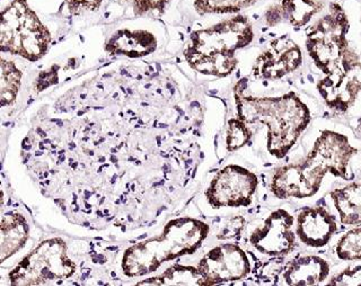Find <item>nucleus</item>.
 <instances>
[{"label":"nucleus","instance_id":"obj_1","mask_svg":"<svg viewBox=\"0 0 361 286\" xmlns=\"http://www.w3.org/2000/svg\"><path fill=\"white\" fill-rule=\"evenodd\" d=\"M357 152L358 149L350 144L348 137L325 130L314 143L307 157L299 163L276 169L271 178V192L279 199L314 197L326 174L349 180L348 166Z\"/></svg>","mask_w":361,"mask_h":286},{"label":"nucleus","instance_id":"obj_2","mask_svg":"<svg viewBox=\"0 0 361 286\" xmlns=\"http://www.w3.org/2000/svg\"><path fill=\"white\" fill-rule=\"evenodd\" d=\"M238 118L267 128V149L276 159L290 151L312 121L310 108L293 92L279 97L236 94Z\"/></svg>","mask_w":361,"mask_h":286},{"label":"nucleus","instance_id":"obj_3","mask_svg":"<svg viewBox=\"0 0 361 286\" xmlns=\"http://www.w3.org/2000/svg\"><path fill=\"white\" fill-rule=\"evenodd\" d=\"M253 26L247 17H231L212 27L193 32L184 51L186 61L195 71L224 78L238 65L236 51L251 44Z\"/></svg>","mask_w":361,"mask_h":286},{"label":"nucleus","instance_id":"obj_4","mask_svg":"<svg viewBox=\"0 0 361 286\" xmlns=\"http://www.w3.org/2000/svg\"><path fill=\"white\" fill-rule=\"evenodd\" d=\"M209 225L191 218L173 220L155 238L128 248L122 259V271L129 278L155 272L161 264L180 256L195 253L206 240Z\"/></svg>","mask_w":361,"mask_h":286},{"label":"nucleus","instance_id":"obj_5","mask_svg":"<svg viewBox=\"0 0 361 286\" xmlns=\"http://www.w3.org/2000/svg\"><path fill=\"white\" fill-rule=\"evenodd\" d=\"M51 39L48 27L26 0H13L4 9L0 26L3 52L35 62L48 52Z\"/></svg>","mask_w":361,"mask_h":286},{"label":"nucleus","instance_id":"obj_6","mask_svg":"<svg viewBox=\"0 0 361 286\" xmlns=\"http://www.w3.org/2000/svg\"><path fill=\"white\" fill-rule=\"evenodd\" d=\"M76 271L59 238L48 239L28 254L9 274L13 285H41L65 281Z\"/></svg>","mask_w":361,"mask_h":286},{"label":"nucleus","instance_id":"obj_7","mask_svg":"<svg viewBox=\"0 0 361 286\" xmlns=\"http://www.w3.org/2000/svg\"><path fill=\"white\" fill-rule=\"evenodd\" d=\"M349 27L345 11L338 3H331L330 11L308 30L306 49L310 59L324 75L336 67L350 48Z\"/></svg>","mask_w":361,"mask_h":286},{"label":"nucleus","instance_id":"obj_8","mask_svg":"<svg viewBox=\"0 0 361 286\" xmlns=\"http://www.w3.org/2000/svg\"><path fill=\"white\" fill-rule=\"evenodd\" d=\"M317 90L334 112H347L355 104L361 94V60L353 49H348L336 67L319 80Z\"/></svg>","mask_w":361,"mask_h":286},{"label":"nucleus","instance_id":"obj_9","mask_svg":"<svg viewBox=\"0 0 361 286\" xmlns=\"http://www.w3.org/2000/svg\"><path fill=\"white\" fill-rule=\"evenodd\" d=\"M259 186L257 175L242 166L228 165L218 171L207 189L212 208H242L253 201Z\"/></svg>","mask_w":361,"mask_h":286},{"label":"nucleus","instance_id":"obj_10","mask_svg":"<svg viewBox=\"0 0 361 286\" xmlns=\"http://www.w3.org/2000/svg\"><path fill=\"white\" fill-rule=\"evenodd\" d=\"M207 285L240 281L251 272L247 254L235 244H221L209 250L197 267Z\"/></svg>","mask_w":361,"mask_h":286},{"label":"nucleus","instance_id":"obj_11","mask_svg":"<svg viewBox=\"0 0 361 286\" xmlns=\"http://www.w3.org/2000/svg\"><path fill=\"white\" fill-rule=\"evenodd\" d=\"M295 219L285 209L274 211L250 236V244L263 255L283 256L296 244Z\"/></svg>","mask_w":361,"mask_h":286},{"label":"nucleus","instance_id":"obj_12","mask_svg":"<svg viewBox=\"0 0 361 286\" xmlns=\"http://www.w3.org/2000/svg\"><path fill=\"white\" fill-rule=\"evenodd\" d=\"M302 63V50L297 43L288 37L274 39L254 63L255 78L278 80L296 71Z\"/></svg>","mask_w":361,"mask_h":286},{"label":"nucleus","instance_id":"obj_13","mask_svg":"<svg viewBox=\"0 0 361 286\" xmlns=\"http://www.w3.org/2000/svg\"><path fill=\"white\" fill-rule=\"evenodd\" d=\"M338 229L336 216L323 206H307L297 216L296 235L307 247H324Z\"/></svg>","mask_w":361,"mask_h":286},{"label":"nucleus","instance_id":"obj_14","mask_svg":"<svg viewBox=\"0 0 361 286\" xmlns=\"http://www.w3.org/2000/svg\"><path fill=\"white\" fill-rule=\"evenodd\" d=\"M331 265L321 256H300L291 261L282 273L286 285H319L329 278Z\"/></svg>","mask_w":361,"mask_h":286},{"label":"nucleus","instance_id":"obj_15","mask_svg":"<svg viewBox=\"0 0 361 286\" xmlns=\"http://www.w3.org/2000/svg\"><path fill=\"white\" fill-rule=\"evenodd\" d=\"M324 8L321 0H281L265 13V23L270 27L287 22L293 27H304Z\"/></svg>","mask_w":361,"mask_h":286},{"label":"nucleus","instance_id":"obj_16","mask_svg":"<svg viewBox=\"0 0 361 286\" xmlns=\"http://www.w3.org/2000/svg\"><path fill=\"white\" fill-rule=\"evenodd\" d=\"M156 45L155 37L148 32L121 30L109 39L106 51L112 54L137 58L152 54L155 51Z\"/></svg>","mask_w":361,"mask_h":286},{"label":"nucleus","instance_id":"obj_17","mask_svg":"<svg viewBox=\"0 0 361 286\" xmlns=\"http://www.w3.org/2000/svg\"><path fill=\"white\" fill-rule=\"evenodd\" d=\"M30 237L27 221L17 212H11L1 220V263L18 253Z\"/></svg>","mask_w":361,"mask_h":286},{"label":"nucleus","instance_id":"obj_18","mask_svg":"<svg viewBox=\"0 0 361 286\" xmlns=\"http://www.w3.org/2000/svg\"><path fill=\"white\" fill-rule=\"evenodd\" d=\"M330 195L342 225H361V182L333 189Z\"/></svg>","mask_w":361,"mask_h":286},{"label":"nucleus","instance_id":"obj_19","mask_svg":"<svg viewBox=\"0 0 361 286\" xmlns=\"http://www.w3.org/2000/svg\"><path fill=\"white\" fill-rule=\"evenodd\" d=\"M138 285H207V282L197 268L175 265L167 268L161 275L148 278Z\"/></svg>","mask_w":361,"mask_h":286},{"label":"nucleus","instance_id":"obj_20","mask_svg":"<svg viewBox=\"0 0 361 286\" xmlns=\"http://www.w3.org/2000/svg\"><path fill=\"white\" fill-rule=\"evenodd\" d=\"M22 76V71L14 62L1 59V106L11 105L16 101Z\"/></svg>","mask_w":361,"mask_h":286},{"label":"nucleus","instance_id":"obj_21","mask_svg":"<svg viewBox=\"0 0 361 286\" xmlns=\"http://www.w3.org/2000/svg\"><path fill=\"white\" fill-rule=\"evenodd\" d=\"M259 0H195V9L200 15L235 14Z\"/></svg>","mask_w":361,"mask_h":286},{"label":"nucleus","instance_id":"obj_22","mask_svg":"<svg viewBox=\"0 0 361 286\" xmlns=\"http://www.w3.org/2000/svg\"><path fill=\"white\" fill-rule=\"evenodd\" d=\"M336 254L341 261H361V227L351 229L338 239Z\"/></svg>","mask_w":361,"mask_h":286},{"label":"nucleus","instance_id":"obj_23","mask_svg":"<svg viewBox=\"0 0 361 286\" xmlns=\"http://www.w3.org/2000/svg\"><path fill=\"white\" fill-rule=\"evenodd\" d=\"M252 138V131L242 118H231L226 131V146L228 151H236L245 146Z\"/></svg>","mask_w":361,"mask_h":286},{"label":"nucleus","instance_id":"obj_24","mask_svg":"<svg viewBox=\"0 0 361 286\" xmlns=\"http://www.w3.org/2000/svg\"><path fill=\"white\" fill-rule=\"evenodd\" d=\"M327 285L331 286H360L361 265L349 267L330 278Z\"/></svg>","mask_w":361,"mask_h":286},{"label":"nucleus","instance_id":"obj_25","mask_svg":"<svg viewBox=\"0 0 361 286\" xmlns=\"http://www.w3.org/2000/svg\"><path fill=\"white\" fill-rule=\"evenodd\" d=\"M169 1L171 0H133V11L137 16H142L149 11L163 13Z\"/></svg>","mask_w":361,"mask_h":286},{"label":"nucleus","instance_id":"obj_26","mask_svg":"<svg viewBox=\"0 0 361 286\" xmlns=\"http://www.w3.org/2000/svg\"><path fill=\"white\" fill-rule=\"evenodd\" d=\"M103 0H65L69 14L73 16L82 14L85 11H95L101 7Z\"/></svg>","mask_w":361,"mask_h":286},{"label":"nucleus","instance_id":"obj_27","mask_svg":"<svg viewBox=\"0 0 361 286\" xmlns=\"http://www.w3.org/2000/svg\"><path fill=\"white\" fill-rule=\"evenodd\" d=\"M244 225H245V220L240 218V216L233 218V219L226 222V225H224L223 229L220 231L219 238H234L238 233H240L243 228H244Z\"/></svg>","mask_w":361,"mask_h":286},{"label":"nucleus","instance_id":"obj_28","mask_svg":"<svg viewBox=\"0 0 361 286\" xmlns=\"http://www.w3.org/2000/svg\"><path fill=\"white\" fill-rule=\"evenodd\" d=\"M359 129L361 130V118H360V121H359Z\"/></svg>","mask_w":361,"mask_h":286}]
</instances>
